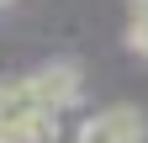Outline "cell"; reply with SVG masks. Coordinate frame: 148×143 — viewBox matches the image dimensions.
<instances>
[{
	"label": "cell",
	"mask_w": 148,
	"mask_h": 143,
	"mask_svg": "<svg viewBox=\"0 0 148 143\" xmlns=\"http://www.w3.org/2000/svg\"><path fill=\"white\" fill-rule=\"evenodd\" d=\"M148 138V117L138 111V106H101L95 117H85L79 122V133H74V143H143Z\"/></svg>",
	"instance_id": "obj_1"
},
{
	"label": "cell",
	"mask_w": 148,
	"mask_h": 143,
	"mask_svg": "<svg viewBox=\"0 0 148 143\" xmlns=\"http://www.w3.org/2000/svg\"><path fill=\"white\" fill-rule=\"evenodd\" d=\"M32 90H37V101L48 106V111H69V106H79V96H85V74H79V64H69V58H48V64H37L32 69Z\"/></svg>",
	"instance_id": "obj_2"
},
{
	"label": "cell",
	"mask_w": 148,
	"mask_h": 143,
	"mask_svg": "<svg viewBox=\"0 0 148 143\" xmlns=\"http://www.w3.org/2000/svg\"><path fill=\"white\" fill-rule=\"evenodd\" d=\"M37 106H42V101H37V90H32L27 74H21V80H0V133L11 138V133L37 111Z\"/></svg>",
	"instance_id": "obj_3"
},
{
	"label": "cell",
	"mask_w": 148,
	"mask_h": 143,
	"mask_svg": "<svg viewBox=\"0 0 148 143\" xmlns=\"http://www.w3.org/2000/svg\"><path fill=\"white\" fill-rule=\"evenodd\" d=\"M53 138H58V111H48V106H37L21 127L11 133V143H53Z\"/></svg>",
	"instance_id": "obj_4"
},
{
	"label": "cell",
	"mask_w": 148,
	"mask_h": 143,
	"mask_svg": "<svg viewBox=\"0 0 148 143\" xmlns=\"http://www.w3.org/2000/svg\"><path fill=\"white\" fill-rule=\"evenodd\" d=\"M127 48L148 58V0H127Z\"/></svg>",
	"instance_id": "obj_5"
},
{
	"label": "cell",
	"mask_w": 148,
	"mask_h": 143,
	"mask_svg": "<svg viewBox=\"0 0 148 143\" xmlns=\"http://www.w3.org/2000/svg\"><path fill=\"white\" fill-rule=\"evenodd\" d=\"M11 6H16V0H0V11H11Z\"/></svg>",
	"instance_id": "obj_6"
},
{
	"label": "cell",
	"mask_w": 148,
	"mask_h": 143,
	"mask_svg": "<svg viewBox=\"0 0 148 143\" xmlns=\"http://www.w3.org/2000/svg\"><path fill=\"white\" fill-rule=\"evenodd\" d=\"M0 143H11V138H5V133H0Z\"/></svg>",
	"instance_id": "obj_7"
}]
</instances>
